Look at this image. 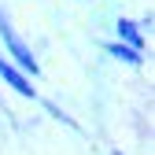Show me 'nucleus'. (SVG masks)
Segmentation results:
<instances>
[{"mask_svg":"<svg viewBox=\"0 0 155 155\" xmlns=\"http://www.w3.org/2000/svg\"><path fill=\"white\" fill-rule=\"evenodd\" d=\"M0 41H4V48H8V55L4 59L8 63H15L22 74H30V78H41V63H37V55H33V48L18 37V30L11 26V18L4 15V8H0Z\"/></svg>","mask_w":155,"mask_h":155,"instance_id":"f257e3e1","label":"nucleus"},{"mask_svg":"<svg viewBox=\"0 0 155 155\" xmlns=\"http://www.w3.org/2000/svg\"><path fill=\"white\" fill-rule=\"evenodd\" d=\"M0 81H4L11 92H18V96H26V100H37V85L30 81V78L18 70L15 63H8L4 55H0Z\"/></svg>","mask_w":155,"mask_h":155,"instance_id":"f03ea898","label":"nucleus"},{"mask_svg":"<svg viewBox=\"0 0 155 155\" xmlns=\"http://www.w3.org/2000/svg\"><path fill=\"white\" fill-rule=\"evenodd\" d=\"M114 41L118 45H126V48H133V52H140L144 55V30L133 22V18H118V22H114Z\"/></svg>","mask_w":155,"mask_h":155,"instance_id":"7ed1b4c3","label":"nucleus"},{"mask_svg":"<svg viewBox=\"0 0 155 155\" xmlns=\"http://www.w3.org/2000/svg\"><path fill=\"white\" fill-rule=\"evenodd\" d=\"M104 48H107L111 59H118V63H129V67H140V63H144L140 52H133V48H126V45H118V41H107Z\"/></svg>","mask_w":155,"mask_h":155,"instance_id":"20e7f679","label":"nucleus"},{"mask_svg":"<svg viewBox=\"0 0 155 155\" xmlns=\"http://www.w3.org/2000/svg\"><path fill=\"white\" fill-rule=\"evenodd\" d=\"M45 107H48V114H52V118H59L63 126H70V129H78V122L70 118V114H67V111H59V107H55V104H45Z\"/></svg>","mask_w":155,"mask_h":155,"instance_id":"39448f33","label":"nucleus"},{"mask_svg":"<svg viewBox=\"0 0 155 155\" xmlns=\"http://www.w3.org/2000/svg\"><path fill=\"white\" fill-rule=\"evenodd\" d=\"M114 155H126V151H118V148H114Z\"/></svg>","mask_w":155,"mask_h":155,"instance_id":"423d86ee","label":"nucleus"}]
</instances>
